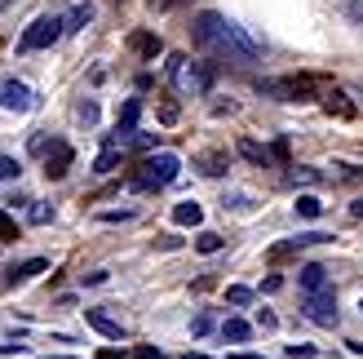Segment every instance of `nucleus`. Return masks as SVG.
Wrapping results in <instances>:
<instances>
[{"instance_id":"58836bf2","label":"nucleus","mask_w":363,"mask_h":359,"mask_svg":"<svg viewBox=\"0 0 363 359\" xmlns=\"http://www.w3.org/2000/svg\"><path fill=\"white\" fill-rule=\"evenodd\" d=\"M359 315H363V297H359Z\"/></svg>"},{"instance_id":"f257e3e1","label":"nucleus","mask_w":363,"mask_h":359,"mask_svg":"<svg viewBox=\"0 0 363 359\" xmlns=\"http://www.w3.org/2000/svg\"><path fill=\"white\" fill-rule=\"evenodd\" d=\"M195 40L204 49H213V53H222L226 62H257L262 58V45L252 40L240 23H230V18L213 13V9H204L195 18Z\"/></svg>"},{"instance_id":"ea45409f","label":"nucleus","mask_w":363,"mask_h":359,"mask_svg":"<svg viewBox=\"0 0 363 359\" xmlns=\"http://www.w3.org/2000/svg\"><path fill=\"white\" fill-rule=\"evenodd\" d=\"M359 98H363V94H359Z\"/></svg>"},{"instance_id":"c85d7f7f","label":"nucleus","mask_w":363,"mask_h":359,"mask_svg":"<svg viewBox=\"0 0 363 359\" xmlns=\"http://www.w3.org/2000/svg\"><path fill=\"white\" fill-rule=\"evenodd\" d=\"M328 111H337V116H350V106L341 102V94H333V98H328Z\"/></svg>"},{"instance_id":"7ed1b4c3","label":"nucleus","mask_w":363,"mask_h":359,"mask_svg":"<svg viewBox=\"0 0 363 359\" xmlns=\"http://www.w3.org/2000/svg\"><path fill=\"white\" fill-rule=\"evenodd\" d=\"M169 76H173V84L182 89V94H191V98H204L208 89H213V67H208V62L173 58V62H169Z\"/></svg>"},{"instance_id":"393cba45","label":"nucleus","mask_w":363,"mask_h":359,"mask_svg":"<svg viewBox=\"0 0 363 359\" xmlns=\"http://www.w3.org/2000/svg\"><path fill=\"white\" fill-rule=\"evenodd\" d=\"M284 355H288V359H315L319 350H315V346H288Z\"/></svg>"},{"instance_id":"dca6fc26","label":"nucleus","mask_w":363,"mask_h":359,"mask_svg":"<svg viewBox=\"0 0 363 359\" xmlns=\"http://www.w3.org/2000/svg\"><path fill=\"white\" fill-rule=\"evenodd\" d=\"M138 116H142V102H138V98H129V102H124V111H120V138H133Z\"/></svg>"},{"instance_id":"b1692460","label":"nucleus","mask_w":363,"mask_h":359,"mask_svg":"<svg viewBox=\"0 0 363 359\" xmlns=\"http://www.w3.org/2000/svg\"><path fill=\"white\" fill-rule=\"evenodd\" d=\"M0 240H18V222L9 213H0Z\"/></svg>"},{"instance_id":"f3484780","label":"nucleus","mask_w":363,"mask_h":359,"mask_svg":"<svg viewBox=\"0 0 363 359\" xmlns=\"http://www.w3.org/2000/svg\"><path fill=\"white\" fill-rule=\"evenodd\" d=\"M116 160H120V142H106V151L98 155V165H94V173H111V169H116Z\"/></svg>"},{"instance_id":"5701e85b","label":"nucleus","mask_w":363,"mask_h":359,"mask_svg":"<svg viewBox=\"0 0 363 359\" xmlns=\"http://www.w3.org/2000/svg\"><path fill=\"white\" fill-rule=\"evenodd\" d=\"M138 213L133 209H111V213H98V222H133Z\"/></svg>"},{"instance_id":"a878e982","label":"nucleus","mask_w":363,"mask_h":359,"mask_svg":"<svg viewBox=\"0 0 363 359\" xmlns=\"http://www.w3.org/2000/svg\"><path fill=\"white\" fill-rule=\"evenodd\" d=\"M76 116H80L84 124H94V120H98V106H94V102H80V106H76Z\"/></svg>"},{"instance_id":"bb28decb","label":"nucleus","mask_w":363,"mask_h":359,"mask_svg":"<svg viewBox=\"0 0 363 359\" xmlns=\"http://www.w3.org/2000/svg\"><path fill=\"white\" fill-rule=\"evenodd\" d=\"M208 328H213V319H208V315H195V319H191V333H195V337H199V333H208Z\"/></svg>"},{"instance_id":"e433bc0d","label":"nucleus","mask_w":363,"mask_h":359,"mask_svg":"<svg viewBox=\"0 0 363 359\" xmlns=\"http://www.w3.org/2000/svg\"><path fill=\"white\" fill-rule=\"evenodd\" d=\"M53 359H76V355H53Z\"/></svg>"},{"instance_id":"9b49d317","label":"nucleus","mask_w":363,"mask_h":359,"mask_svg":"<svg viewBox=\"0 0 363 359\" xmlns=\"http://www.w3.org/2000/svg\"><path fill=\"white\" fill-rule=\"evenodd\" d=\"M195 169L204 173V177H222V173L230 169V155H226V151H204V155L195 160Z\"/></svg>"},{"instance_id":"f704fd0d","label":"nucleus","mask_w":363,"mask_h":359,"mask_svg":"<svg viewBox=\"0 0 363 359\" xmlns=\"http://www.w3.org/2000/svg\"><path fill=\"white\" fill-rule=\"evenodd\" d=\"M350 213H354V218H363V200H354V204H350Z\"/></svg>"},{"instance_id":"423d86ee","label":"nucleus","mask_w":363,"mask_h":359,"mask_svg":"<svg viewBox=\"0 0 363 359\" xmlns=\"http://www.w3.org/2000/svg\"><path fill=\"white\" fill-rule=\"evenodd\" d=\"M40 155H45V177H53V182H58V177H67L71 160H76V155H71V147H67L62 138H49Z\"/></svg>"},{"instance_id":"0eeeda50","label":"nucleus","mask_w":363,"mask_h":359,"mask_svg":"<svg viewBox=\"0 0 363 359\" xmlns=\"http://www.w3.org/2000/svg\"><path fill=\"white\" fill-rule=\"evenodd\" d=\"M301 311H306V319H311V324H319V328H333V324H337V297H333V293L306 297Z\"/></svg>"},{"instance_id":"c9c22d12","label":"nucleus","mask_w":363,"mask_h":359,"mask_svg":"<svg viewBox=\"0 0 363 359\" xmlns=\"http://www.w3.org/2000/svg\"><path fill=\"white\" fill-rule=\"evenodd\" d=\"M230 359H262V355H252V350H240V355H230Z\"/></svg>"},{"instance_id":"72a5a7b5","label":"nucleus","mask_w":363,"mask_h":359,"mask_svg":"<svg viewBox=\"0 0 363 359\" xmlns=\"http://www.w3.org/2000/svg\"><path fill=\"white\" fill-rule=\"evenodd\" d=\"M98 359H124V350H116V346H106V350H98Z\"/></svg>"},{"instance_id":"4468645a","label":"nucleus","mask_w":363,"mask_h":359,"mask_svg":"<svg viewBox=\"0 0 363 359\" xmlns=\"http://www.w3.org/2000/svg\"><path fill=\"white\" fill-rule=\"evenodd\" d=\"M173 222H177V226H199V222H204V209H199L195 200H182V204L173 209Z\"/></svg>"},{"instance_id":"f03ea898","label":"nucleus","mask_w":363,"mask_h":359,"mask_svg":"<svg viewBox=\"0 0 363 359\" xmlns=\"http://www.w3.org/2000/svg\"><path fill=\"white\" fill-rule=\"evenodd\" d=\"M177 173H182V160H177L173 151H160V155H151V160H142V173L133 177V187H138V191H160V187L177 182Z\"/></svg>"},{"instance_id":"a211bd4d","label":"nucleus","mask_w":363,"mask_h":359,"mask_svg":"<svg viewBox=\"0 0 363 359\" xmlns=\"http://www.w3.org/2000/svg\"><path fill=\"white\" fill-rule=\"evenodd\" d=\"M222 244H226V240L217 236V231H199V240H195V248H199V253H204V258H208V253H217V248H222Z\"/></svg>"},{"instance_id":"39448f33","label":"nucleus","mask_w":363,"mask_h":359,"mask_svg":"<svg viewBox=\"0 0 363 359\" xmlns=\"http://www.w3.org/2000/svg\"><path fill=\"white\" fill-rule=\"evenodd\" d=\"M0 106H5V111H13V116L31 111V106H35V94H31V84L13 80V76H5V80H0Z\"/></svg>"},{"instance_id":"2f4dec72","label":"nucleus","mask_w":363,"mask_h":359,"mask_svg":"<svg viewBox=\"0 0 363 359\" xmlns=\"http://www.w3.org/2000/svg\"><path fill=\"white\" fill-rule=\"evenodd\" d=\"M160 120L173 124V120H177V106H173V102H164V106H160Z\"/></svg>"},{"instance_id":"2eb2a0df","label":"nucleus","mask_w":363,"mask_h":359,"mask_svg":"<svg viewBox=\"0 0 363 359\" xmlns=\"http://www.w3.org/2000/svg\"><path fill=\"white\" fill-rule=\"evenodd\" d=\"M222 337L240 346V342H248V337H252V324H248V319H226V324H222Z\"/></svg>"},{"instance_id":"ddd939ff","label":"nucleus","mask_w":363,"mask_h":359,"mask_svg":"<svg viewBox=\"0 0 363 359\" xmlns=\"http://www.w3.org/2000/svg\"><path fill=\"white\" fill-rule=\"evenodd\" d=\"M84 23H94V5H89V0H80V5H71V13L62 18V31H80Z\"/></svg>"},{"instance_id":"1a4fd4ad","label":"nucleus","mask_w":363,"mask_h":359,"mask_svg":"<svg viewBox=\"0 0 363 359\" xmlns=\"http://www.w3.org/2000/svg\"><path fill=\"white\" fill-rule=\"evenodd\" d=\"M40 271H49V258H27V262H18V266H9V275H5V284L13 289V284H27L31 275H40Z\"/></svg>"},{"instance_id":"412c9836","label":"nucleus","mask_w":363,"mask_h":359,"mask_svg":"<svg viewBox=\"0 0 363 359\" xmlns=\"http://www.w3.org/2000/svg\"><path fill=\"white\" fill-rule=\"evenodd\" d=\"M226 302H230V306H248V302H252V289H244V284H230V289H226Z\"/></svg>"},{"instance_id":"4c0bfd02","label":"nucleus","mask_w":363,"mask_h":359,"mask_svg":"<svg viewBox=\"0 0 363 359\" xmlns=\"http://www.w3.org/2000/svg\"><path fill=\"white\" fill-rule=\"evenodd\" d=\"M186 359H208V355H186Z\"/></svg>"},{"instance_id":"4be33fe9","label":"nucleus","mask_w":363,"mask_h":359,"mask_svg":"<svg viewBox=\"0 0 363 359\" xmlns=\"http://www.w3.org/2000/svg\"><path fill=\"white\" fill-rule=\"evenodd\" d=\"M18 173H23V165H18L13 155H0V177H5V182H13Z\"/></svg>"},{"instance_id":"aec40b11","label":"nucleus","mask_w":363,"mask_h":359,"mask_svg":"<svg viewBox=\"0 0 363 359\" xmlns=\"http://www.w3.org/2000/svg\"><path fill=\"white\" fill-rule=\"evenodd\" d=\"M240 155L252 160V165H266V147H257V142H248V138L240 142Z\"/></svg>"},{"instance_id":"c756f323","label":"nucleus","mask_w":363,"mask_h":359,"mask_svg":"<svg viewBox=\"0 0 363 359\" xmlns=\"http://www.w3.org/2000/svg\"><path fill=\"white\" fill-rule=\"evenodd\" d=\"M257 324H262V328L270 333V328H279V319H275V315H270V311H257Z\"/></svg>"},{"instance_id":"20e7f679","label":"nucleus","mask_w":363,"mask_h":359,"mask_svg":"<svg viewBox=\"0 0 363 359\" xmlns=\"http://www.w3.org/2000/svg\"><path fill=\"white\" fill-rule=\"evenodd\" d=\"M62 35V18H53V13H40L35 23L18 35V53H35V49H49L53 40Z\"/></svg>"},{"instance_id":"6e6552de","label":"nucleus","mask_w":363,"mask_h":359,"mask_svg":"<svg viewBox=\"0 0 363 359\" xmlns=\"http://www.w3.org/2000/svg\"><path fill=\"white\" fill-rule=\"evenodd\" d=\"M297 284H301V293H306V297H315V293H333V280H328V271H323L319 262H306L301 271H297Z\"/></svg>"},{"instance_id":"7c9ffc66","label":"nucleus","mask_w":363,"mask_h":359,"mask_svg":"<svg viewBox=\"0 0 363 359\" xmlns=\"http://www.w3.org/2000/svg\"><path fill=\"white\" fill-rule=\"evenodd\" d=\"M49 218H53V209H45V204L31 209V222H49Z\"/></svg>"},{"instance_id":"473e14b6","label":"nucleus","mask_w":363,"mask_h":359,"mask_svg":"<svg viewBox=\"0 0 363 359\" xmlns=\"http://www.w3.org/2000/svg\"><path fill=\"white\" fill-rule=\"evenodd\" d=\"M138 359H164V355H160L155 346H142V350H138Z\"/></svg>"},{"instance_id":"6ab92c4d","label":"nucleus","mask_w":363,"mask_h":359,"mask_svg":"<svg viewBox=\"0 0 363 359\" xmlns=\"http://www.w3.org/2000/svg\"><path fill=\"white\" fill-rule=\"evenodd\" d=\"M323 204H319V195H297V218H319Z\"/></svg>"},{"instance_id":"f8f14e48","label":"nucleus","mask_w":363,"mask_h":359,"mask_svg":"<svg viewBox=\"0 0 363 359\" xmlns=\"http://www.w3.org/2000/svg\"><path fill=\"white\" fill-rule=\"evenodd\" d=\"M129 49L138 53V58H155L164 45H160V35H151V31H133V35H129Z\"/></svg>"},{"instance_id":"9d476101","label":"nucleus","mask_w":363,"mask_h":359,"mask_svg":"<svg viewBox=\"0 0 363 359\" xmlns=\"http://www.w3.org/2000/svg\"><path fill=\"white\" fill-rule=\"evenodd\" d=\"M84 324H89V328H98L102 337H111V342H120V337H124L120 319H111L106 311H84Z\"/></svg>"},{"instance_id":"cd10ccee","label":"nucleus","mask_w":363,"mask_h":359,"mask_svg":"<svg viewBox=\"0 0 363 359\" xmlns=\"http://www.w3.org/2000/svg\"><path fill=\"white\" fill-rule=\"evenodd\" d=\"M293 182H319V169H297Z\"/></svg>"}]
</instances>
